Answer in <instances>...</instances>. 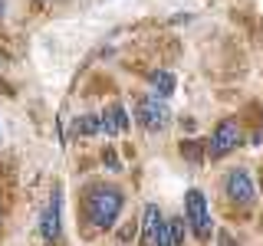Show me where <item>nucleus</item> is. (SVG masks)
I'll return each instance as SVG.
<instances>
[{"label":"nucleus","instance_id":"1","mask_svg":"<svg viewBox=\"0 0 263 246\" xmlns=\"http://www.w3.org/2000/svg\"><path fill=\"white\" fill-rule=\"evenodd\" d=\"M86 213L92 220V227L109 230L122 213V191H115V187H96L86 200Z\"/></svg>","mask_w":263,"mask_h":246},{"label":"nucleus","instance_id":"2","mask_svg":"<svg viewBox=\"0 0 263 246\" xmlns=\"http://www.w3.org/2000/svg\"><path fill=\"white\" fill-rule=\"evenodd\" d=\"M142 240H145V246H175L171 243L168 220L161 217V210L155 203H148L142 213Z\"/></svg>","mask_w":263,"mask_h":246},{"label":"nucleus","instance_id":"3","mask_svg":"<svg viewBox=\"0 0 263 246\" xmlns=\"http://www.w3.org/2000/svg\"><path fill=\"white\" fill-rule=\"evenodd\" d=\"M184 210H187V220H191L197 240H208V236H211V210H208V200H204V194H201V191H187Z\"/></svg>","mask_w":263,"mask_h":246},{"label":"nucleus","instance_id":"4","mask_svg":"<svg viewBox=\"0 0 263 246\" xmlns=\"http://www.w3.org/2000/svg\"><path fill=\"white\" fill-rule=\"evenodd\" d=\"M237 145H240V125L234 118H224L211 135V158H224Z\"/></svg>","mask_w":263,"mask_h":246},{"label":"nucleus","instance_id":"5","mask_svg":"<svg viewBox=\"0 0 263 246\" xmlns=\"http://www.w3.org/2000/svg\"><path fill=\"white\" fill-rule=\"evenodd\" d=\"M138 121H142L148 131H161V128H168L171 112L152 95V98H142V102H138Z\"/></svg>","mask_w":263,"mask_h":246},{"label":"nucleus","instance_id":"6","mask_svg":"<svg viewBox=\"0 0 263 246\" xmlns=\"http://www.w3.org/2000/svg\"><path fill=\"white\" fill-rule=\"evenodd\" d=\"M227 197L234 203H253L257 191H253V180H250V174H247L243 168H237V171L227 174Z\"/></svg>","mask_w":263,"mask_h":246},{"label":"nucleus","instance_id":"7","mask_svg":"<svg viewBox=\"0 0 263 246\" xmlns=\"http://www.w3.org/2000/svg\"><path fill=\"white\" fill-rule=\"evenodd\" d=\"M40 233L46 240H60V194H53L49 207L43 210V220H40Z\"/></svg>","mask_w":263,"mask_h":246},{"label":"nucleus","instance_id":"8","mask_svg":"<svg viewBox=\"0 0 263 246\" xmlns=\"http://www.w3.org/2000/svg\"><path fill=\"white\" fill-rule=\"evenodd\" d=\"M152 89H155V98H168L171 92H175V76L164 72V69H158L152 76Z\"/></svg>","mask_w":263,"mask_h":246},{"label":"nucleus","instance_id":"9","mask_svg":"<svg viewBox=\"0 0 263 246\" xmlns=\"http://www.w3.org/2000/svg\"><path fill=\"white\" fill-rule=\"evenodd\" d=\"M76 131L79 135H99V131H102L99 115H82V118H76Z\"/></svg>","mask_w":263,"mask_h":246},{"label":"nucleus","instance_id":"10","mask_svg":"<svg viewBox=\"0 0 263 246\" xmlns=\"http://www.w3.org/2000/svg\"><path fill=\"white\" fill-rule=\"evenodd\" d=\"M109 115H112V121H115V131L122 135V131L128 128V112L122 109V105H112V109H109Z\"/></svg>","mask_w":263,"mask_h":246},{"label":"nucleus","instance_id":"11","mask_svg":"<svg viewBox=\"0 0 263 246\" xmlns=\"http://www.w3.org/2000/svg\"><path fill=\"white\" fill-rule=\"evenodd\" d=\"M168 230H171V243L181 246V240H184V220H181V217L168 220Z\"/></svg>","mask_w":263,"mask_h":246},{"label":"nucleus","instance_id":"12","mask_svg":"<svg viewBox=\"0 0 263 246\" xmlns=\"http://www.w3.org/2000/svg\"><path fill=\"white\" fill-rule=\"evenodd\" d=\"M181 151H184V154H187V158H191L194 164L201 161V145H197V141H184V145H181Z\"/></svg>","mask_w":263,"mask_h":246},{"label":"nucleus","instance_id":"13","mask_svg":"<svg viewBox=\"0 0 263 246\" xmlns=\"http://www.w3.org/2000/svg\"><path fill=\"white\" fill-rule=\"evenodd\" d=\"M99 125H102V135H119V131H115V121H112V115H109V112H102V115H99Z\"/></svg>","mask_w":263,"mask_h":246},{"label":"nucleus","instance_id":"14","mask_svg":"<svg viewBox=\"0 0 263 246\" xmlns=\"http://www.w3.org/2000/svg\"><path fill=\"white\" fill-rule=\"evenodd\" d=\"M0 13H4V0H0Z\"/></svg>","mask_w":263,"mask_h":246}]
</instances>
